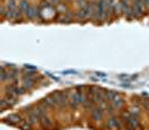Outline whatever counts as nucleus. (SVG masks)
<instances>
[{"mask_svg":"<svg viewBox=\"0 0 149 130\" xmlns=\"http://www.w3.org/2000/svg\"><path fill=\"white\" fill-rule=\"evenodd\" d=\"M85 97H84V94L83 93H80V92H73L72 94H70V97H69V101L71 103V105L72 107H77L78 104H82V103H84L85 101Z\"/></svg>","mask_w":149,"mask_h":130,"instance_id":"obj_1","label":"nucleus"},{"mask_svg":"<svg viewBox=\"0 0 149 130\" xmlns=\"http://www.w3.org/2000/svg\"><path fill=\"white\" fill-rule=\"evenodd\" d=\"M53 98L56 102V104H60V105H65L66 102L69 101V97L66 93H63V92H55L53 94Z\"/></svg>","mask_w":149,"mask_h":130,"instance_id":"obj_2","label":"nucleus"},{"mask_svg":"<svg viewBox=\"0 0 149 130\" xmlns=\"http://www.w3.org/2000/svg\"><path fill=\"white\" fill-rule=\"evenodd\" d=\"M142 9H144V2L142 0H134V15H142Z\"/></svg>","mask_w":149,"mask_h":130,"instance_id":"obj_3","label":"nucleus"},{"mask_svg":"<svg viewBox=\"0 0 149 130\" xmlns=\"http://www.w3.org/2000/svg\"><path fill=\"white\" fill-rule=\"evenodd\" d=\"M92 118L94 119V120H101L102 119V109H100V108H95V109H93L92 110Z\"/></svg>","mask_w":149,"mask_h":130,"instance_id":"obj_4","label":"nucleus"},{"mask_svg":"<svg viewBox=\"0 0 149 130\" xmlns=\"http://www.w3.org/2000/svg\"><path fill=\"white\" fill-rule=\"evenodd\" d=\"M43 104H44V107H48V108H51V107H54V105L56 104V102H55L54 98H53V95H52V97H47V98H45L44 100H43Z\"/></svg>","mask_w":149,"mask_h":130,"instance_id":"obj_5","label":"nucleus"},{"mask_svg":"<svg viewBox=\"0 0 149 130\" xmlns=\"http://www.w3.org/2000/svg\"><path fill=\"white\" fill-rule=\"evenodd\" d=\"M108 127H109L110 129L118 128V127H119V121H118L116 118H111V119H109V121H108Z\"/></svg>","mask_w":149,"mask_h":130,"instance_id":"obj_6","label":"nucleus"},{"mask_svg":"<svg viewBox=\"0 0 149 130\" xmlns=\"http://www.w3.org/2000/svg\"><path fill=\"white\" fill-rule=\"evenodd\" d=\"M96 11H98L99 17H102V16L104 15V1H103V0H100V1H99Z\"/></svg>","mask_w":149,"mask_h":130,"instance_id":"obj_7","label":"nucleus"},{"mask_svg":"<svg viewBox=\"0 0 149 130\" xmlns=\"http://www.w3.org/2000/svg\"><path fill=\"white\" fill-rule=\"evenodd\" d=\"M112 103H113V105H114L116 108H120V107L123 104V99L120 98V95H117V97L112 100Z\"/></svg>","mask_w":149,"mask_h":130,"instance_id":"obj_8","label":"nucleus"},{"mask_svg":"<svg viewBox=\"0 0 149 130\" xmlns=\"http://www.w3.org/2000/svg\"><path fill=\"white\" fill-rule=\"evenodd\" d=\"M8 119V121H9V123H11V125H14V123H17V122H19L20 121V118L18 115H10V116L7 118Z\"/></svg>","mask_w":149,"mask_h":130,"instance_id":"obj_9","label":"nucleus"},{"mask_svg":"<svg viewBox=\"0 0 149 130\" xmlns=\"http://www.w3.org/2000/svg\"><path fill=\"white\" fill-rule=\"evenodd\" d=\"M34 85V80H31V79H25V81H24V87H26V89H30V87Z\"/></svg>","mask_w":149,"mask_h":130,"instance_id":"obj_10","label":"nucleus"},{"mask_svg":"<svg viewBox=\"0 0 149 130\" xmlns=\"http://www.w3.org/2000/svg\"><path fill=\"white\" fill-rule=\"evenodd\" d=\"M20 9H23L25 13L29 9V5H28V1H27V0H23V1L20 2Z\"/></svg>","mask_w":149,"mask_h":130,"instance_id":"obj_11","label":"nucleus"},{"mask_svg":"<svg viewBox=\"0 0 149 130\" xmlns=\"http://www.w3.org/2000/svg\"><path fill=\"white\" fill-rule=\"evenodd\" d=\"M41 119H42V122H43V125H44L45 127H51V125H52V121H51V120H49L47 117L44 116V117H42Z\"/></svg>","mask_w":149,"mask_h":130,"instance_id":"obj_12","label":"nucleus"},{"mask_svg":"<svg viewBox=\"0 0 149 130\" xmlns=\"http://www.w3.org/2000/svg\"><path fill=\"white\" fill-rule=\"evenodd\" d=\"M26 15H27L29 18H34V17L36 16V11H35V9H34L33 7H29V9L26 11Z\"/></svg>","mask_w":149,"mask_h":130,"instance_id":"obj_13","label":"nucleus"},{"mask_svg":"<svg viewBox=\"0 0 149 130\" xmlns=\"http://www.w3.org/2000/svg\"><path fill=\"white\" fill-rule=\"evenodd\" d=\"M29 128H30V126L28 125V123H27V125H26V123L23 125V129L24 130H29Z\"/></svg>","mask_w":149,"mask_h":130,"instance_id":"obj_14","label":"nucleus"},{"mask_svg":"<svg viewBox=\"0 0 149 130\" xmlns=\"http://www.w3.org/2000/svg\"><path fill=\"white\" fill-rule=\"evenodd\" d=\"M145 3L147 5V7H149V0H145Z\"/></svg>","mask_w":149,"mask_h":130,"instance_id":"obj_15","label":"nucleus"},{"mask_svg":"<svg viewBox=\"0 0 149 130\" xmlns=\"http://www.w3.org/2000/svg\"><path fill=\"white\" fill-rule=\"evenodd\" d=\"M55 1H57V0H55Z\"/></svg>","mask_w":149,"mask_h":130,"instance_id":"obj_16","label":"nucleus"}]
</instances>
